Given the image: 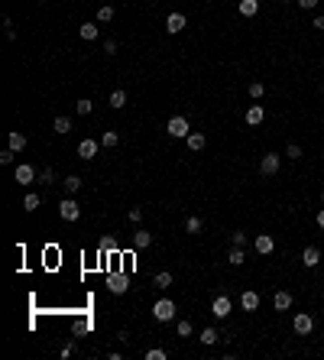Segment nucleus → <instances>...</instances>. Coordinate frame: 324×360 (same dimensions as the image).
<instances>
[{
	"instance_id": "obj_1",
	"label": "nucleus",
	"mask_w": 324,
	"mask_h": 360,
	"mask_svg": "<svg viewBox=\"0 0 324 360\" xmlns=\"http://www.w3.org/2000/svg\"><path fill=\"white\" fill-rule=\"evenodd\" d=\"M166 133L172 136V140H185V136L191 133V127H188V120H185L182 114H172V117L166 120Z\"/></svg>"
},
{
	"instance_id": "obj_2",
	"label": "nucleus",
	"mask_w": 324,
	"mask_h": 360,
	"mask_svg": "<svg viewBox=\"0 0 324 360\" xmlns=\"http://www.w3.org/2000/svg\"><path fill=\"white\" fill-rule=\"evenodd\" d=\"M152 318L156 321H175V302L172 298H159V302L152 305Z\"/></svg>"
},
{
	"instance_id": "obj_3",
	"label": "nucleus",
	"mask_w": 324,
	"mask_h": 360,
	"mask_svg": "<svg viewBox=\"0 0 324 360\" xmlns=\"http://www.w3.org/2000/svg\"><path fill=\"white\" fill-rule=\"evenodd\" d=\"M59 214H62V221H78L81 218V204L68 195V198H62V201H59Z\"/></svg>"
},
{
	"instance_id": "obj_4",
	"label": "nucleus",
	"mask_w": 324,
	"mask_h": 360,
	"mask_svg": "<svg viewBox=\"0 0 324 360\" xmlns=\"http://www.w3.org/2000/svg\"><path fill=\"white\" fill-rule=\"evenodd\" d=\"M292 328H295V334H298V338H308V334L314 331V318L308 315V312H298V315L292 318Z\"/></svg>"
},
{
	"instance_id": "obj_5",
	"label": "nucleus",
	"mask_w": 324,
	"mask_h": 360,
	"mask_svg": "<svg viewBox=\"0 0 324 360\" xmlns=\"http://www.w3.org/2000/svg\"><path fill=\"white\" fill-rule=\"evenodd\" d=\"M13 179H17L20 185H33V182L39 179V172H36V169H33V166H29V163H20L17 169H13Z\"/></svg>"
},
{
	"instance_id": "obj_6",
	"label": "nucleus",
	"mask_w": 324,
	"mask_h": 360,
	"mask_svg": "<svg viewBox=\"0 0 324 360\" xmlns=\"http://www.w3.org/2000/svg\"><path fill=\"white\" fill-rule=\"evenodd\" d=\"M253 250H256L259 256H269L276 250V240L269 234H256V237H253Z\"/></svg>"
},
{
	"instance_id": "obj_7",
	"label": "nucleus",
	"mask_w": 324,
	"mask_h": 360,
	"mask_svg": "<svg viewBox=\"0 0 324 360\" xmlns=\"http://www.w3.org/2000/svg\"><path fill=\"white\" fill-rule=\"evenodd\" d=\"M107 286H111L114 295H123V292L130 289V279H127L123 273H111V276H107Z\"/></svg>"
},
{
	"instance_id": "obj_8",
	"label": "nucleus",
	"mask_w": 324,
	"mask_h": 360,
	"mask_svg": "<svg viewBox=\"0 0 324 360\" xmlns=\"http://www.w3.org/2000/svg\"><path fill=\"white\" fill-rule=\"evenodd\" d=\"M279 166H282L279 152H266L263 163H259V172H263V175H276V172H279Z\"/></svg>"
},
{
	"instance_id": "obj_9",
	"label": "nucleus",
	"mask_w": 324,
	"mask_h": 360,
	"mask_svg": "<svg viewBox=\"0 0 324 360\" xmlns=\"http://www.w3.org/2000/svg\"><path fill=\"white\" fill-rule=\"evenodd\" d=\"M243 120H246L250 127H259V124L266 120V111H263V104H250V107H246V114H243Z\"/></svg>"
},
{
	"instance_id": "obj_10",
	"label": "nucleus",
	"mask_w": 324,
	"mask_h": 360,
	"mask_svg": "<svg viewBox=\"0 0 324 360\" xmlns=\"http://www.w3.org/2000/svg\"><path fill=\"white\" fill-rule=\"evenodd\" d=\"M230 308H234V305H230V298H227V295H218V298L211 302V315H214V318H227V315H230Z\"/></svg>"
},
{
	"instance_id": "obj_11",
	"label": "nucleus",
	"mask_w": 324,
	"mask_h": 360,
	"mask_svg": "<svg viewBox=\"0 0 324 360\" xmlns=\"http://www.w3.org/2000/svg\"><path fill=\"white\" fill-rule=\"evenodd\" d=\"M185 23H188V20H185V13H179V10H175V13H169V17H166V33H182V29H185Z\"/></svg>"
},
{
	"instance_id": "obj_12",
	"label": "nucleus",
	"mask_w": 324,
	"mask_h": 360,
	"mask_svg": "<svg viewBox=\"0 0 324 360\" xmlns=\"http://www.w3.org/2000/svg\"><path fill=\"white\" fill-rule=\"evenodd\" d=\"M302 263L308 266V270H314V266L321 263V250H318V247H305V250H302Z\"/></svg>"
},
{
	"instance_id": "obj_13",
	"label": "nucleus",
	"mask_w": 324,
	"mask_h": 360,
	"mask_svg": "<svg viewBox=\"0 0 324 360\" xmlns=\"http://www.w3.org/2000/svg\"><path fill=\"white\" fill-rule=\"evenodd\" d=\"M185 143H188L191 152H201V149L207 146V136H204V133H188V136H185Z\"/></svg>"
},
{
	"instance_id": "obj_14",
	"label": "nucleus",
	"mask_w": 324,
	"mask_h": 360,
	"mask_svg": "<svg viewBox=\"0 0 324 360\" xmlns=\"http://www.w3.org/2000/svg\"><path fill=\"white\" fill-rule=\"evenodd\" d=\"M240 305H243V312H256L259 308V295L253 292V289H246V292L240 295Z\"/></svg>"
},
{
	"instance_id": "obj_15",
	"label": "nucleus",
	"mask_w": 324,
	"mask_h": 360,
	"mask_svg": "<svg viewBox=\"0 0 324 360\" xmlns=\"http://www.w3.org/2000/svg\"><path fill=\"white\" fill-rule=\"evenodd\" d=\"M78 156L81 159H94L97 156V140H81L78 143Z\"/></svg>"
},
{
	"instance_id": "obj_16",
	"label": "nucleus",
	"mask_w": 324,
	"mask_h": 360,
	"mask_svg": "<svg viewBox=\"0 0 324 360\" xmlns=\"http://www.w3.org/2000/svg\"><path fill=\"white\" fill-rule=\"evenodd\" d=\"M273 308H276V312L292 308V292H276V295H273Z\"/></svg>"
},
{
	"instance_id": "obj_17",
	"label": "nucleus",
	"mask_w": 324,
	"mask_h": 360,
	"mask_svg": "<svg viewBox=\"0 0 324 360\" xmlns=\"http://www.w3.org/2000/svg\"><path fill=\"white\" fill-rule=\"evenodd\" d=\"M133 247H136V250L152 247V234H149V231H136V234H133Z\"/></svg>"
},
{
	"instance_id": "obj_18",
	"label": "nucleus",
	"mask_w": 324,
	"mask_h": 360,
	"mask_svg": "<svg viewBox=\"0 0 324 360\" xmlns=\"http://www.w3.org/2000/svg\"><path fill=\"white\" fill-rule=\"evenodd\" d=\"M227 263H230V266H243V263H246V250H243V247H230Z\"/></svg>"
},
{
	"instance_id": "obj_19",
	"label": "nucleus",
	"mask_w": 324,
	"mask_h": 360,
	"mask_svg": "<svg viewBox=\"0 0 324 360\" xmlns=\"http://www.w3.org/2000/svg\"><path fill=\"white\" fill-rule=\"evenodd\" d=\"M7 146H10L13 152H23V149H26V136H23V133H10V136H7Z\"/></svg>"
},
{
	"instance_id": "obj_20",
	"label": "nucleus",
	"mask_w": 324,
	"mask_h": 360,
	"mask_svg": "<svg viewBox=\"0 0 324 360\" xmlns=\"http://www.w3.org/2000/svg\"><path fill=\"white\" fill-rule=\"evenodd\" d=\"M78 33H81V39H84V42H94V39H97V23H81Z\"/></svg>"
},
{
	"instance_id": "obj_21",
	"label": "nucleus",
	"mask_w": 324,
	"mask_h": 360,
	"mask_svg": "<svg viewBox=\"0 0 324 360\" xmlns=\"http://www.w3.org/2000/svg\"><path fill=\"white\" fill-rule=\"evenodd\" d=\"M240 13H243V17H256V13H259V0H240Z\"/></svg>"
},
{
	"instance_id": "obj_22",
	"label": "nucleus",
	"mask_w": 324,
	"mask_h": 360,
	"mask_svg": "<svg viewBox=\"0 0 324 360\" xmlns=\"http://www.w3.org/2000/svg\"><path fill=\"white\" fill-rule=\"evenodd\" d=\"M52 130H56L59 136H65V133H72V120L68 117H56V124H52Z\"/></svg>"
},
{
	"instance_id": "obj_23",
	"label": "nucleus",
	"mask_w": 324,
	"mask_h": 360,
	"mask_svg": "<svg viewBox=\"0 0 324 360\" xmlns=\"http://www.w3.org/2000/svg\"><path fill=\"white\" fill-rule=\"evenodd\" d=\"M39 204H42V198L36 195V191H29V195L23 198V211H36V208H39Z\"/></svg>"
},
{
	"instance_id": "obj_24",
	"label": "nucleus",
	"mask_w": 324,
	"mask_h": 360,
	"mask_svg": "<svg viewBox=\"0 0 324 360\" xmlns=\"http://www.w3.org/2000/svg\"><path fill=\"white\" fill-rule=\"evenodd\" d=\"M201 227H204V221L198 218V214H191V218L185 221V231H188V234H201Z\"/></svg>"
},
{
	"instance_id": "obj_25",
	"label": "nucleus",
	"mask_w": 324,
	"mask_h": 360,
	"mask_svg": "<svg viewBox=\"0 0 324 360\" xmlns=\"http://www.w3.org/2000/svg\"><path fill=\"white\" fill-rule=\"evenodd\" d=\"M152 282H156V289H169V286H172V273H169V270H159Z\"/></svg>"
},
{
	"instance_id": "obj_26",
	"label": "nucleus",
	"mask_w": 324,
	"mask_h": 360,
	"mask_svg": "<svg viewBox=\"0 0 324 360\" xmlns=\"http://www.w3.org/2000/svg\"><path fill=\"white\" fill-rule=\"evenodd\" d=\"M62 185H65L68 195H75V191L81 188V175H65V182H62Z\"/></svg>"
},
{
	"instance_id": "obj_27",
	"label": "nucleus",
	"mask_w": 324,
	"mask_h": 360,
	"mask_svg": "<svg viewBox=\"0 0 324 360\" xmlns=\"http://www.w3.org/2000/svg\"><path fill=\"white\" fill-rule=\"evenodd\" d=\"M175 331H179V338H191V334H195V325H191L188 318H182L179 325H175Z\"/></svg>"
},
{
	"instance_id": "obj_28",
	"label": "nucleus",
	"mask_w": 324,
	"mask_h": 360,
	"mask_svg": "<svg viewBox=\"0 0 324 360\" xmlns=\"http://www.w3.org/2000/svg\"><path fill=\"white\" fill-rule=\"evenodd\" d=\"M123 104H127V91H120V88L111 91V107H114V111H120Z\"/></svg>"
},
{
	"instance_id": "obj_29",
	"label": "nucleus",
	"mask_w": 324,
	"mask_h": 360,
	"mask_svg": "<svg viewBox=\"0 0 324 360\" xmlns=\"http://www.w3.org/2000/svg\"><path fill=\"white\" fill-rule=\"evenodd\" d=\"M218 341H221L218 328H204V331H201V344H207V347H211V344H218Z\"/></svg>"
},
{
	"instance_id": "obj_30",
	"label": "nucleus",
	"mask_w": 324,
	"mask_h": 360,
	"mask_svg": "<svg viewBox=\"0 0 324 360\" xmlns=\"http://www.w3.org/2000/svg\"><path fill=\"white\" fill-rule=\"evenodd\" d=\"M120 143V133H114V130H107V133L101 136V146H107V149H114Z\"/></svg>"
},
{
	"instance_id": "obj_31",
	"label": "nucleus",
	"mask_w": 324,
	"mask_h": 360,
	"mask_svg": "<svg viewBox=\"0 0 324 360\" xmlns=\"http://www.w3.org/2000/svg\"><path fill=\"white\" fill-rule=\"evenodd\" d=\"M97 247H101V253H117V240H114V237H101Z\"/></svg>"
},
{
	"instance_id": "obj_32",
	"label": "nucleus",
	"mask_w": 324,
	"mask_h": 360,
	"mask_svg": "<svg viewBox=\"0 0 324 360\" xmlns=\"http://www.w3.org/2000/svg\"><path fill=\"white\" fill-rule=\"evenodd\" d=\"M75 111H78V114H81V117H88V114H91V111H94V101H88V97H81V101H78V104H75Z\"/></svg>"
},
{
	"instance_id": "obj_33",
	"label": "nucleus",
	"mask_w": 324,
	"mask_h": 360,
	"mask_svg": "<svg viewBox=\"0 0 324 360\" xmlns=\"http://www.w3.org/2000/svg\"><path fill=\"white\" fill-rule=\"evenodd\" d=\"M263 94H266V85H263V81H253V85H250V97H253V101H259Z\"/></svg>"
},
{
	"instance_id": "obj_34",
	"label": "nucleus",
	"mask_w": 324,
	"mask_h": 360,
	"mask_svg": "<svg viewBox=\"0 0 324 360\" xmlns=\"http://www.w3.org/2000/svg\"><path fill=\"white\" fill-rule=\"evenodd\" d=\"M230 243H234V247H246V243H250V237H246L243 231H234V234H230Z\"/></svg>"
},
{
	"instance_id": "obj_35",
	"label": "nucleus",
	"mask_w": 324,
	"mask_h": 360,
	"mask_svg": "<svg viewBox=\"0 0 324 360\" xmlns=\"http://www.w3.org/2000/svg\"><path fill=\"white\" fill-rule=\"evenodd\" d=\"M97 20H101V23H111V20H114V7H111V4H104L101 10H97Z\"/></svg>"
},
{
	"instance_id": "obj_36",
	"label": "nucleus",
	"mask_w": 324,
	"mask_h": 360,
	"mask_svg": "<svg viewBox=\"0 0 324 360\" xmlns=\"http://www.w3.org/2000/svg\"><path fill=\"white\" fill-rule=\"evenodd\" d=\"M285 156H289V159H302L305 152H302V146H298V143H289V146H285Z\"/></svg>"
},
{
	"instance_id": "obj_37",
	"label": "nucleus",
	"mask_w": 324,
	"mask_h": 360,
	"mask_svg": "<svg viewBox=\"0 0 324 360\" xmlns=\"http://www.w3.org/2000/svg\"><path fill=\"white\" fill-rule=\"evenodd\" d=\"M39 182H45V185H52V182H56V169H52V166H45V169L39 172Z\"/></svg>"
},
{
	"instance_id": "obj_38",
	"label": "nucleus",
	"mask_w": 324,
	"mask_h": 360,
	"mask_svg": "<svg viewBox=\"0 0 324 360\" xmlns=\"http://www.w3.org/2000/svg\"><path fill=\"white\" fill-rule=\"evenodd\" d=\"M169 354H166V350H162V347H149V350H146V360H166Z\"/></svg>"
},
{
	"instance_id": "obj_39",
	"label": "nucleus",
	"mask_w": 324,
	"mask_h": 360,
	"mask_svg": "<svg viewBox=\"0 0 324 360\" xmlns=\"http://www.w3.org/2000/svg\"><path fill=\"white\" fill-rule=\"evenodd\" d=\"M4 33H7V39H17V33H13V20H10V17H4Z\"/></svg>"
},
{
	"instance_id": "obj_40",
	"label": "nucleus",
	"mask_w": 324,
	"mask_h": 360,
	"mask_svg": "<svg viewBox=\"0 0 324 360\" xmlns=\"http://www.w3.org/2000/svg\"><path fill=\"white\" fill-rule=\"evenodd\" d=\"M13 156H17V152H13L10 146H7L4 152H0V163H4V166H10V163H13Z\"/></svg>"
},
{
	"instance_id": "obj_41",
	"label": "nucleus",
	"mask_w": 324,
	"mask_h": 360,
	"mask_svg": "<svg viewBox=\"0 0 324 360\" xmlns=\"http://www.w3.org/2000/svg\"><path fill=\"white\" fill-rule=\"evenodd\" d=\"M127 218L133 221V224H140V221H143V208H130V214H127Z\"/></svg>"
},
{
	"instance_id": "obj_42",
	"label": "nucleus",
	"mask_w": 324,
	"mask_h": 360,
	"mask_svg": "<svg viewBox=\"0 0 324 360\" xmlns=\"http://www.w3.org/2000/svg\"><path fill=\"white\" fill-rule=\"evenodd\" d=\"M295 4H298V7H302V10H314V7H318V4H321V0H295Z\"/></svg>"
},
{
	"instance_id": "obj_43",
	"label": "nucleus",
	"mask_w": 324,
	"mask_h": 360,
	"mask_svg": "<svg viewBox=\"0 0 324 360\" xmlns=\"http://www.w3.org/2000/svg\"><path fill=\"white\" fill-rule=\"evenodd\" d=\"M104 52H107V56H114V52H117V42L107 39V42H104Z\"/></svg>"
},
{
	"instance_id": "obj_44",
	"label": "nucleus",
	"mask_w": 324,
	"mask_h": 360,
	"mask_svg": "<svg viewBox=\"0 0 324 360\" xmlns=\"http://www.w3.org/2000/svg\"><path fill=\"white\" fill-rule=\"evenodd\" d=\"M311 26H314V29H324V13H318V17H314Z\"/></svg>"
},
{
	"instance_id": "obj_45",
	"label": "nucleus",
	"mask_w": 324,
	"mask_h": 360,
	"mask_svg": "<svg viewBox=\"0 0 324 360\" xmlns=\"http://www.w3.org/2000/svg\"><path fill=\"white\" fill-rule=\"evenodd\" d=\"M318 227H321V231H324V208L318 211Z\"/></svg>"
},
{
	"instance_id": "obj_46",
	"label": "nucleus",
	"mask_w": 324,
	"mask_h": 360,
	"mask_svg": "<svg viewBox=\"0 0 324 360\" xmlns=\"http://www.w3.org/2000/svg\"><path fill=\"white\" fill-rule=\"evenodd\" d=\"M321 201H324V188H321Z\"/></svg>"
}]
</instances>
